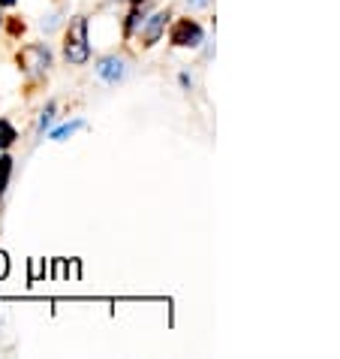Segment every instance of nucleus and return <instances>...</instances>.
<instances>
[{
  "label": "nucleus",
  "instance_id": "obj_1",
  "mask_svg": "<svg viewBox=\"0 0 340 359\" xmlns=\"http://www.w3.org/2000/svg\"><path fill=\"white\" fill-rule=\"evenodd\" d=\"M87 18L85 15H76L73 22H69L66 34H64V57L69 64L82 67L87 64V57H91V43H87Z\"/></svg>",
  "mask_w": 340,
  "mask_h": 359
},
{
  "label": "nucleus",
  "instance_id": "obj_2",
  "mask_svg": "<svg viewBox=\"0 0 340 359\" xmlns=\"http://www.w3.org/2000/svg\"><path fill=\"white\" fill-rule=\"evenodd\" d=\"M18 69L31 79V82H36V79H43L48 76V69L55 67V55H52V48H48L45 43H31V46H24L22 52H18Z\"/></svg>",
  "mask_w": 340,
  "mask_h": 359
},
{
  "label": "nucleus",
  "instance_id": "obj_3",
  "mask_svg": "<svg viewBox=\"0 0 340 359\" xmlns=\"http://www.w3.org/2000/svg\"><path fill=\"white\" fill-rule=\"evenodd\" d=\"M202 39H205V31L199 22H193V18H178L172 34H169V43L175 48H199Z\"/></svg>",
  "mask_w": 340,
  "mask_h": 359
},
{
  "label": "nucleus",
  "instance_id": "obj_4",
  "mask_svg": "<svg viewBox=\"0 0 340 359\" xmlns=\"http://www.w3.org/2000/svg\"><path fill=\"white\" fill-rule=\"evenodd\" d=\"M97 76L103 79L106 85H121L127 79V61L118 55H106L97 61Z\"/></svg>",
  "mask_w": 340,
  "mask_h": 359
},
{
  "label": "nucleus",
  "instance_id": "obj_5",
  "mask_svg": "<svg viewBox=\"0 0 340 359\" xmlns=\"http://www.w3.org/2000/svg\"><path fill=\"white\" fill-rule=\"evenodd\" d=\"M169 13H151V15H145V22H142V27H139V39H142V46H154V43H160V36H163V31H166V25H169Z\"/></svg>",
  "mask_w": 340,
  "mask_h": 359
},
{
  "label": "nucleus",
  "instance_id": "obj_6",
  "mask_svg": "<svg viewBox=\"0 0 340 359\" xmlns=\"http://www.w3.org/2000/svg\"><path fill=\"white\" fill-rule=\"evenodd\" d=\"M145 15H148V6L142 4V0H136V4L129 6V13H127L124 36H136V34H139V27H142V22H145Z\"/></svg>",
  "mask_w": 340,
  "mask_h": 359
},
{
  "label": "nucleus",
  "instance_id": "obj_7",
  "mask_svg": "<svg viewBox=\"0 0 340 359\" xmlns=\"http://www.w3.org/2000/svg\"><path fill=\"white\" fill-rule=\"evenodd\" d=\"M78 130H85V121H82V118H76V121H66V124H61V127H55V130H48V139H52V142H66V139L76 136Z\"/></svg>",
  "mask_w": 340,
  "mask_h": 359
},
{
  "label": "nucleus",
  "instance_id": "obj_8",
  "mask_svg": "<svg viewBox=\"0 0 340 359\" xmlns=\"http://www.w3.org/2000/svg\"><path fill=\"white\" fill-rule=\"evenodd\" d=\"M13 169H15L13 154L3 151V154H0V199H3L6 191H9V182H13Z\"/></svg>",
  "mask_w": 340,
  "mask_h": 359
},
{
  "label": "nucleus",
  "instance_id": "obj_9",
  "mask_svg": "<svg viewBox=\"0 0 340 359\" xmlns=\"http://www.w3.org/2000/svg\"><path fill=\"white\" fill-rule=\"evenodd\" d=\"M15 139H18L15 124L9 121V118H0V151H9V148L15 145Z\"/></svg>",
  "mask_w": 340,
  "mask_h": 359
},
{
  "label": "nucleus",
  "instance_id": "obj_10",
  "mask_svg": "<svg viewBox=\"0 0 340 359\" xmlns=\"http://www.w3.org/2000/svg\"><path fill=\"white\" fill-rule=\"evenodd\" d=\"M55 115H57V103L55 100H48L45 109L39 112L36 118V133H45V130H52V124H55Z\"/></svg>",
  "mask_w": 340,
  "mask_h": 359
},
{
  "label": "nucleus",
  "instance_id": "obj_11",
  "mask_svg": "<svg viewBox=\"0 0 340 359\" xmlns=\"http://www.w3.org/2000/svg\"><path fill=\"white\" fill-rule=\"evenodd\" d=\"M6 275H9V257H6L3 251H0V281H3Z\"/></svg>",
  "mask_w": 340,
  "mask_h": 359
},
{
  "label": "nucleus",
  "instance_id": "obj_12",
  "mask_svg": "<svg viewBox=\"0 0 340 359\" xmlns=\"http://www.w3.org/2000/svg\"><path fill=\"white\" fill-rule=\"evenodd\" d=\"M181 85H184V88H190V85H193V79H190L187 73H181Z\"/></svg>",
  "mask_w": 340,
  "mask_h": 359
},
{
  "label": "nucleus",
  "instance_id": "obj_13",
  "mask_svg": "<svg viewBox=\"0 0 340 359\" xmlns=\"http://www.w3.org/2000/svg\"><path fill=\"white\" fill-rule=\"evenodd\" d=\"M18 4V0H0V9H3V6H15Z\"/></svg>",
  "mask_w": 340,
  "mask_h": 359
},
{
  "label": "nucleus",
  "instance_id": "obj_14",
  "mask_svg": "<svg viewBox=\"0 0 340 359\" xmlns=\"http://www.w3.org/2000/svg\"><path fill=\"white\" fill-rule=\"evenodd\" d=\"M208 0H190V6H205Z\"/></svg>",
  "mask_w": 340,
  "mask_h": 359
},
{
  "label": "nucleus",
  "instance_id": "obj_15",
  "mask_svg": "<svg viewBox=\"0 0 340 359\" xmlns=\"http://www.w3.org/2000/svg\"><path fill=\"white\" fill-rule=\"evenodd\" d=\"M0 27H3V13H0Z\"/></svg>",
  "mask_w": 340,
  "mask_h": 359
}]
</instances>
